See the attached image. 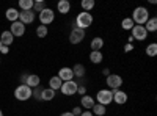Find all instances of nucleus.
<instances>
[{
	"label": "nucleus",
	"mask_w": 157,
	"mask_h": 116,
	"mask_svg": "<svg viewBox=\"0 0 157 116\" xmlns=\"http://www.w3.org/2000/svg\"><path fill=\"white\" fill-rule=\"evenodd\" d=\"M143 27H145V30L149 33H154L155 30H157V17H149L148 19V22L145 24V25H143Z\"/></svg>",
	"instance_id": "18"
},
{
	"label": "nucleus",
	"mask_w": 157,
	"mask_h": 116,
	"mask_svg": "<svg viewBox=\"0 0 157 116\" xmlns=\"http://www.w3.org/2000/svg\"><path fill=\"white\" fill-rule=\"evenodd\" d=\"M41 91H43V88H41V86H36L35 89H32V96H33L36 100H41Z\"/></svg>",
	"instance_id": "32"
},
{
	"label": "nucleus",
	"mask_w": 157,
	"mask_h": 116,
	"mask_svg": "<svg viewBox=\"0 0 157 116\" xmlns=\"http://www.w3.org/2000/svg\"><path fill=\"white\" fill-rule=\"evenodd\" d=\"M60 116H74V114H72L71 111H64V113H61Z\"/></svg>",
	"instance_id": "38"
},
{
	"label": "nucleus",
	"mask_w": 157,
	"mask_h": 116,
	"mask_svg": "<svg viewBox=\"0 0 157 116\" xmlns=\"http://www.w3.org/2000/svg\"><path fill=\"white\" fill-rule=\"evenodd\" d=\"M77 93L80 94V96H85V94H86V86H85V85H78Z\"/></svg>",
	"instance_id": "33"
},
{
	"label": "nucleus",
	"mask_w": 157,
	"mask_h": 116,
	"mask_svg": "<svg viewBox=\"0 0 157 116\" xmlns=\"http://www.w3.org/2000/svg\"><path fill=\"white\" fill-rule=\"evenodd\" d=\"M112 94H113V102H116L118 105H124L127 102V94L121 89H113Z\"/></svg>",
	"instance_id": "10"
},
{
	"label": "nucleus",
	"mask_w": 157,
	"mask_h": 116,
	"mask_svg": "<svg viewBox=\"0 0 157 116\" xmlns=\"http://www.w3.org/2000/svg\"><path fill=\"white\" fill-rule=\"evenodd\" d=\"M5 16H6V19H8V21H11V24H13V22L19 21V11H17L16 8H8Z\"/></svg>",
	"instance_id": "20"
},
{
	"label": "nucleus",
	"mask_w": 157,
	"mask_h": 116,
	"mask_svg": "<svg viewBox=\"0 0 157 116\" xmlns=\"http://www.w3.org/2000/svg\"><path fill=\"white\" fill-rule=\"evenodd\" d=\"M82 111H83V108H82V107H74L71 113H72L74 116H80V114H82Z\"/></svg>",
	"instance_id": "34"
},
{
	"label": "nucleus",
	"mask_w": 157,
	"mask_h": 116,
	"mask_svg": "<svg viewBox=\"0 0 157 116\" xmlns=\"http://www.w3.org/2000/svg\"><path fill=\"white\" fill-rule=\"evenodd\" d=\"M61 85H63V82L58 79V75H55V77H52V79L49 80V88L50 89H54V91H57V89H60L61 88Z\"/></svg>",
	"instance_id": "22"
},
{
	"label": "nucleus",
	"mask_w": 157,
	"mask_h": 116,
	"mask_svg": "<svg viewBox=\"0 0 157 116\" xmlns=\"http://www.w3.org/2000/svg\"><path fill=\"white\" fill-rule=\"evenodd\" d=\"M134 21L130 19V17H124L123 21H121V27H123V30H132L134 28Z\"/></svg>",
	"instance_id": "27"
},
{
	"label": "nucleus",
	"mask_w": 157,
	"mask_h": 116,
	"mask_svg": "<svg viewBox=\"0 0 157 116\" xmlns=\"http://www.w3.org/2000/svg\"><path fill=\"white\" fill-rule=\"evenodd\" d=\"M83 39H85V30H80V28L74 27L71 30V35H69V43L71 44H78Z\"/></svg>",
	"instance_id": "8"
},
{
	"label": "nucleus",
	"mask_w": 157,
	"mask_h": 116,
	"mask_svg": "<svg viewBox=\"0 0 157 116\" xmlns=\"http://www.w3.org/2000/svg\"><path fill=\"white\" fill-rule=\"evenodd\" d=\"M39 83H41V79H39V75H36V74H30V75H27V80H25V85H27L29 88H36V86H39Z\"/></svg>",
	"instance_id": "15"
},
{
	"label": "nucleus",
	"mask_w": 157,
	"mask_h": 116,
	"mask_svg": "<svg viewBox=\"0 0 157 116\" xmlns=\"http://www.w3.org/2000/svg\"><path fill=\"white\" fill-rule=\"evenodd\" d=\"M55 97V91L54 89H50V88H43V91H41V100H52Z\"/></svg>",
	"instance_id": "21"
},
{
	"label": "nucleus",
	"mask_w": 157,
	"mask_h": 116,
	"mask_svg": "<svg viewBox=\"0 0 157 116\" xmlns=\"http://www.w3.org/2000/svg\"><path fill=\"white\" fill-rule=\"evenodd\" d=\"M25 80H27V74H24V75L21 77V82H22V83H25Z\"/></svg>",
	"instance_id": "39"
},
{
	"label": "nucleus",
	"mask_w": 157,
	"mask_h": 116,
	"mask_svg": "<svg viewBox=\"0 0 157 116\" xmlns=\"http://www.w3.org/2000/svg\"><path fill=\"white\" fill-rule=\"evenodd\" d=\"M96 100H98V104L107 107L110 102H113V94H112L110 89H101L96 94Z\"/></svg>",
	"instance_id": "4"
},
{
	"label": "nucleus",
	"mask_w": 157,
	"mask_h": 116,
	"mask_svg": "<svg viewBox=\"0 0 157 116\" xmlns=\"http://www.w3.org/2000/svg\"><path fill=\"white\" fill-rule=\"evenodd\" d=\"M91 24H93V16H91L90 13L82 11V13H78V14H77V17H75V27L77 28L85 30V28L90 27Z\"/></svg>",
	"instance_id": "2"
},
{
	"label": "nucleus",
	"mask_w": 157,
	"mask_h": 116,
	"mask_svg": "<svg viewBox=\"0 0 157 116\" xmlns=\"http://www.w3.org/2000/svg\"><path fill=\"white\" fill-rule=\"evenodd\" d=\"M0 50H2V43H0Z\"/></svg>",
	"instance_id": "42"
},
{
	"label": "nucleus",
	"mask_w": 157,
	"mask_h": 116,
	"mask_svg": "<svg viewBox=\"0 0 157 116\" xmlns=\"http://www.w3.org/2000/svg\"><path fill=\"white\" fill-rule=\"evenodd\" d=\"M90 47H91V52H101V49L104 47V39L102 38H93V41H91V44H90Z\"/></svg>",
	"instance_id": "17"
},
{
	"label": "nucleus",
	"mask_w": 157,
	"mask_h": 116,
	"mask_svg": "<svg viewBox=\"0 0 157 116\" xmlns=\"http://www.w3.org/2000/svg\"><path fill=\"white\" fill-rule=\"evenodd\" d=\"M33 21H35V11H33V9L19 13V22H22L24 25H25V24H32Z\"/></svg>",
	"instance_id": "12"
},
{
	"label": "nucleus",
	"mask_w": 157,
	"mask_h": 116,
	"mask_svg": "<svg viewBox=\"0 0 157 116\" xmlns=\"http://www.w3.org/2000/svg\"><path fill=\"white\" fill-rule=\"evenodd\" d=\"M33 8H35V13H41L43 9H46V3L41 2V0H38V2L33 3Z\"/></svg>",
	"instance_id": "31"
},
{
	"label": "nucleus",
	"mask_w": 157,
	"mask_h": 116,
	"mask_svg": "<svg viewBox=\"0 0 157 116\" xmlns=\"http://www.w3.org/2000/svg\"><path fill=\"white\" fill-rule=\"evenodd\" d=\"M58 79L61 82H69L74 79V74H72V68H61L58 71Z\"/></svg>",
	"instance_id": "11"
},
{
	"label": "nucleus",
	"mask_w": 157,
	"mask_h": 116,
	"mask_svg": "<svg viewBox=\"0 0 157 116\" xmlns=\"http://www.w3.org/2000/svg\"><path fill=\"white\" fill-rule=\"evenodd\" d=\"M146 55H148V57H155V55H157V44H155V43L148 44V47H146Z\"/></svg>",
	"instance_id": "28"
},
{
	"label": "nucleus",
	"mask_w": 157,
	"mask_h": 116,
	"mask_svg": "<svg viewBox=\"0 0 157 116\" xmlns=\"http://www.w3.org/2000/svg\"><path fill=\"white\" fill-rule=\"evenodd\" d=\"M130 32H132V38L137 39V41H145L148 38V32L145 30L143 25H134V28Z\"/></svg>",
	"instance_id": "9"
},
{
	"label": "nucleus",
	"mask_w": 157,
	"mask_h": 116,
	"mask_svg": "<svg viewBox=\"0 0 157 116\" xmlns=\"http://www.w3.org/2000/svg\"><path fill=\"white\" fill-rule=\"evenodd\" d=\"M54 19H55V13H54V9H50V8H46V9H43L41 13H39V21H41V24L46 25V27L49 24L54 22Z\"/></svg>",
	"instance_id": "7"
},
{
	"label": "nucleus",
	"mask_w": 157,
	"mask_h": 116,
	"mask_svg": "<svg viewBox=\"0 0 157 116\" xmlns=\"http://www.w3.org/2000/svg\"><path fill=\"white\" fill-rule=\"evenodd\" d=\"M14 97L17 100H29L32 97V88H29L25 83H21L16 89H14Z\"/></svg>",
	"instance_id": "3"
},
{
	"label": "nucleus",
	"mask_w": 157,
	"mask_h": 116,
	"mask_svg": "<svg viewBox=\"0 0 157 116\" xmlns=\"http://www.w3.org/2000/svg\"><path fill=\"white\" fill-rule=\"evenodd\" d=\"M102 60H104L102 52H91V54H90V61L93 63V64H101Z\"/></svg>",
	"instance_id": "23"
},
{
	"label": "nucleus",
	"mask_w": 157,
	"mask_h": 116,
	"mask_svg": "<svg viewBox=\"0 0 157 116\" xmlns=\"http://www.w3.org/2000/svg\"><path fill=\"white\" fill-rule=\"evenodd\" d=\"M105 83L110 88V91H113V89H118L123 85V79H121V75H118V74H110V75H107Z\"/></svg>",
	"instance_id": "6"
},
{
	"label": "nucleus",
	"mask_w": 157,
	"mask_h": 116,
	"mask_svg": "<svg viewBox=\"0 0 157 116\" xmlns=\"http://www.w3.org/2000/svg\"><path fill=\"white\" fill-rule=\"evenodd\" d=\"M8 52H10V47H6V46H2V50H0V54H5V55H6Z\"/></svg>",
	"instance_id": "37"
},
{
	"label": "nucleus",
	"mask_w": 157,
	"mask_h": 116,
	"mask_svg": "<svg viewBox=\"0 0 157 116\" xmlns=\"http://www.w3.org/2000/svg\"><path fill=\"white\" fill-rule=\"evenodd\" d=\"M13 41H14V36L11 35L10 30H6V32H3L2 35H0V43H2V46L10 47V46L13 44Z\"/></svg>",
	"instance_id": "16"
},
{
	"label": "nucleus",
	"mask_w": 157,
	"mask_h": 116,
	"mask_svg": "<svg viewBox=\"0 0 157 116\" xmlns=\"http://www.w3.org/2000/svg\"><path fill=\"white\" fill-rule=\"evenodd\" d=\"M91 113L96 114V116H104L105 114V107L101 105V104H94V107L91 108Z\"/></svg>",
	"instance_id": "26"
},
{
	"label": "nucleus",
	"mask_w": 157,
	"mask_h": 116,
	"mask_svg": "<svg viewBox=\"0 0 157 116\" xmlns=\"http://www.w3.org/2000/svg\"><path fill=\"white\" fill-rule=\"evenodd\" d=\"M58 11H60V14H68L69 9H71V3L68 2V0H60L58 5H57Z\"/></svg>",
	"instance_id": "19"
},
{
	"label": "nucleus",
	"mask_w": 157,
	"mask_h": 116,
	"mask_svg": "<svg viewBox=\"0 0 157 116\" xmlns=\"http://www.w3.org/2000/svg\"><path fill=\"white\" fill-rule=\"evenodd\" d=\"M134 21V24L137 25H145L149 19V11L145 8V6H137L132 13V17H130Z\"/></svg>",
	"instance_id": "1"
},
{
	"label": "nucleus",
	"mask_w": 157,
	"mask_h": 116,
	"mask_svg": "<svg viewBox=\"0 0 157 116\" xmlns=\"http://www.w3.org/2000/svg\"><path fill=\"white\" fill-rule=\"evenodd\" d=\"M130 50H134V46L127 43V44L124 46V52H126V54H129V52H130Z\"/></svg>",
	"instance_id": "35"
},
{
	"label": "nucleus",
	"mask_w": 157,
	"mask_h": 116,
	"mask_svg": "<svg viewBox=\"0 0 157 116\" xmlns=\"http://www.w3.org/2000/svg\"><path fill=\"white\" fill-rule=\"evenodd\" d=\"M36 35H38V38H46L47 36V27L46 25H39L36 28Z\"/></svg>",
	"instance_id": "30"
},
{
	"label": "nucleus",
	"mask_w": 157,
	"mask_h": 116,
	"mask_svg": "<svg viewBox=\"0 0 157 116\" xmlns=\"http://www.w3.org/2000/svg\"><path fill=\"white\" fill-rule=\"evenodd\" d=\"M80 116H94V114H93V113H91V110H83Z\"/></svg>",
	"instance_id": "36"
},
{
	"label": "nucleus",
	"mask_w": 157,
	"mask_h": 116,
	"mask_svg": "<svg viewBox=\"0 0 157 116\" xmlns=\"http://www.w3.org/2000/svg\"><path fill=\"white\" fill-rule=\"evenodd\" d=\"M102 72H104V75H110V69H107V68H105V69H104Z\"/></svg>",
	"instance_id": "40"
},
{
	"label": "nucleus",
	"mask_w": 157,
	"mask_h": 116,
	"mask_svg": "<svg viewBox=\"0 0 157 116\" xmlns=\"http://www.w3.org/2000/svg\"><path fill=\"white\" fill-rule=\"evenodd\" d=\"M85 72H86V69H85L83 64H75V66L72 68L74 77H85Z\"/></svg>",
	"instance_id": "24"
},
{
	"label": "nucleus",
	"mask_w": 157,
	"mask_h": 116,
	"mask_svg": "<svg viewBox=\"0 0 157 116\" xmlns=\"http://www.w3.org/2000/svg\"><path fill=\"white\" fill-rule=\"evenodd\" d=\"M11 35L13 36H22L24 33H25V25L22 24V22H19V21H16V22H13L11 24Z\"/></svg>",
	"instance_id": "13"
},
{
	"label": "nucleus",
	"mask_w": 157,
	"mask_h": 116,
	"mask_svg": "<svg viewBox=\"0 0 157 116\" xmlns=\"http://www.w3.org/2000/svg\"><path fill=\"white\" fill-rule=\"evenodd\" d=\"M33 0H19V6L22 11H30L33 8Z\"/></svg>",
	"instance_id": "25"
},
{
	"label": "nucleus",
	"mask_w": 157,
	"mask_h": 116,
	"mask_svg": "<svg viewBox=\"0 0 157 116\" xmlns=\"http://www.w3.org/2000/svg\"><path fill=\"white\" fill-rule=\"evenodd\" d=\"M80 104H82V108H85V110H91V108L94 107L96 100H94V97H91V96L85 94V96H82V99H80Z\"/></svg>",
	"instance_id": "14"
},
{
	"label": "nucleus",
	"mask_w": 157,
	"mask_h": 116,
	"mask_svg": "<svg viewBox=\"0 0 157 116\" xmlns=\"http://www.w3.org/2000/svg\"><path fill=\"white\" fill-rule=\"evenodd\" d=\"M80 6L83 8V11L88 13L90 9H93V8H94V0H82Z\"/></svg>",
	"instance_id": "29"
},
{
	"label": "nucleus",
	"mask_w": 157,
	"mask_h": 116,
	"mask_svg": "<svg viewBox=\"0 0 157 116\" xmlns=\"http://www.w3.org/2000/svg\"><path fill=\"white\" fill-rule=\"evenodd\" d=\"M77 88H78V83L74 82V80H69V82H63L60 91L64 94V96H74L77 93Z\"/></svg>",
	"instance_id": "5"
},
{
	"label": "nucleus",
	"mask_w": 157,
	"mask_h": 116,
	"mask_svg": "<svg viewBox=\"0 0 157 116\" xmlns=\"http://www.w3.org/2000/svg\"><path fill=\"white\" fill-rule=\"evenodd\" d=\"M0 116H3V111L2 110H0Z\"/></svg>",
	"instance_id": "41"
}]
</instances>
